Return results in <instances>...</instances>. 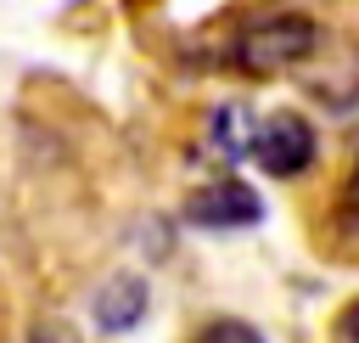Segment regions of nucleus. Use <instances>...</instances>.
<instances>
[{"mask_svg":"<svg viewBox=\"0 0 359 343\" xmlns=\"http://www.w3.org/2000/svg\"><path fill=\"white\" fill-rule=\"evenodd\" d=\"M314 51H320V22L303 11H275L230 39V67L247 79H275V73L309 62Z\"/></svg>","mask_w":359,"mask_h":343,"instance_id":"nucleus-1","label":"nucleus"},{"mask_svg":"<svg viewBox=\"0 0 359 343\" xmlns=\"http://www.w3.org/2000/svg\"><path fill=\"white\" fill-rule=\"evenodd\" d=\"M247 152H252V163H258L264 174L292 180V174H303V169L314 163V129H309L297 112H275V118H264V124L247 135Z\"/></svg>","mask_w":359,"mask_h":343,"instance_id":"nucleus-2","label":"nucleus"},{"mask_svg":"<svg viewBox=\"0 0 359 343\" xmlns=\"http://www.w3.org/2000/svg\"><path fill=\"white\" fill-rule=\"evenodd\" d=\"M185 219L202 225V231H247V225L264 219V202L241 180H213V186H202V191L185 197Z\"/></svg>","mask_w":359,"mask_h":343,"instance_id":"nucleus-3","label":"nucleus"},{"mask_svg":"<svg viewBox=\"0 0 359 343\" xmlns=\"http://www.w3.org/2000/svg\"><path fill=\"white\" fill-rule=\"evenodd\" d=\"M90 315H95V326L101 332H129L140 315H146V281L140 276H112L95 298H90Z\"/></svg>","mask_w":359,"mask_h":343,"instance_id":"nucleus-4","label":"nucleus"},{"mask_svg":"<svg viewBox=\"0 0 359 343\" xmlns=\"http://www.w3.org/2000/svg\"><path fill=\"white\" fill-rule=\"evenodd\" d=\"M241 118H247V112H241V107H219V112H213V118H208V124H213V129H208V141H213V146H219V157H241V152H247V135H241V129H236V124H241Z\"/></svg>","mask_w":359,"mask_h":343,"instance_id":"nucleus-5","label":"nucleus"},{"mask_svg":"<svg viewBox=\"0 0 359 343\" xmlns=\"http://www.w3.org/2000/svg\"><path fill=\"white\" fill-rule=\"evenodd\" d=\"M196 343H264L247 321H208L202 332H196Z\"/></svg>","mask_w":359,"mask_h":343,"instance_id":"nucleus-6","label":"nucleus"},{"mask_svg":"<svg viewBox=\"0 0 359 343\" xmlns=\"http://www.w3.org/2000/svg\"><path fill=\"white\" fill-rule=\"evenodd\" d=\"M342 225L359 231V152H353V174H348V186H342Z\"/></svg>","mask_w":359,"mask_h":343,"instance_id":"nucleus-7","label":"nucleus"},{"mask_svg":"<svg viewBox=\"0 0 359 343\" xmlns=\"http://www.w3.org/2000/svg\"><path fill=\"white\" fill-rule=\"evenodd\" d=\"M337 337H342V343H359V298L337 315Z\"/></svg>","mask_w":359,"mask_h":343,"instance_id":"nucleus-8","label":"nucleus"}]
</instances>
